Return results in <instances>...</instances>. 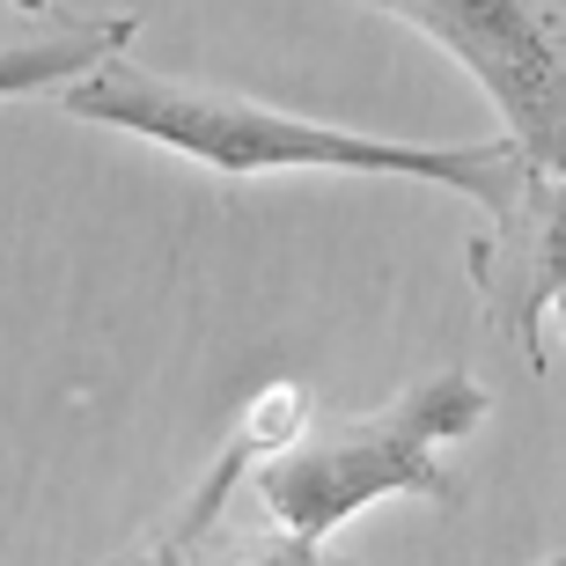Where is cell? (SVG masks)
Wrapping results in <instances>:
<instances>
[{
	"label": "cell",
	"mask_w": 566,
	"mask_h": 566,
	"mask_svg": "<svg viewBox=\"0 0 566 566\" xmlns=\"http://www.w3.org/2000/svg\"><path fill=\"white\" fill-rule=\"evenodd\" d=\"M493 412L479 376L463 368H441L420 376L398 405L382 412H354V420H316L280 449V457L258 463V507L273 515L287 537L302 545H324L354 523L368 501H390V493H412V501H457V485L441 471V449L463 434H479V420Z\"/></svg>",
	"instance_id": "obj_2"
},
{
	"label": "cell",
	"mask_w": 566,
	"mask_h": 566,
	"mask_svg": "<svg viewBox=\"0 0 566 566\" xmlns=\"http://www.w3.org/2000/svg\"><path fill=\"white\" fill-rule=\"evenodd\" d=\"M133 38H140V15H44L38 30L0 44V96H30V88L66 96L74 82L126 60Z\"/></svg>",
	"instance_id": "obj_6"
},
{
	"label": "cell",
	"mask_w": 566,
	"mask_h": 566,
	"mask_svg": "<svg viewBox=\"0 0 566 566\" xmlns=\"http://www.w3.org/2000/svg\"><path fill=\"white\" fill-rule=\"evenodd\" d=\"M537 566H566V552H559V559H537Z\"/></svg>",
	"instance_id": "obj_8"
},
{
	"label": "cell",
	"mask_w": 566,
	"mask_h": 566,
	"mask_svg": "<svg viewBox=\"0 0 566 566\" xmlns=\"http://www.w3.org/2000/svg\"><path fill=\"white\" fill-rule=\"evenodd\" d=\"M74 118L133 140H155L185 163H207L213 177H280V169H346V177H420L479 199L501 213L530 169L507 140L485 147H420V140H376L354 126H324V118H294L235 88H199V82H163L133 60H111L60 96Z\"/></svg>",
	"instance_id": "obj_1"
},
{
	"label": "cell",
	"mask_w": 566,
	"mask_h": 566,
	"mask_svg": "<svg viewBox=\"0 0 566 566\" xmlns=\"http://www.w3.org/2000/svg\"><path fill=\"white\" fill-rule=\"evenodd\" d=\"M310 427V398H302V382H273V390H258L251 405H243V420H235V434L221 441V457L191 479V493L177 507H169L163 523L147 530V545H163V552H191V545H207L213 530H221V507H229L235 485H251L258 479V463L280 457L294 434Z\"/></svg>",
	"instance_id": "obj_5"
},
{
	"label": "cell",
	"mask_w": 566,
	"mask_h": 566,
	"mask_svg": "<svg viewBox=\"0 0 566 566\" xmlns=\"http://www.w3.org/2000/svg\"><path fill=\"white\" fill-rule=\"evenodd\" d=\"M390 15L434 38L493 96L507 147L537 177H566V8L523 0H398Z\"/></svg>",
	"instance_id": "obj_3"
},
{
	"label": "cell",
	"mask_w": 566,
	"mask_h": 566,
	"mask_svg": "<svg viewBox=\"0 0 566 566\" xmlns=\"http://www.w3.org/2000/svg\"><path fill=\"white\" fill-rule=\"evenodd\" d=\"M471 287H479L493 332L515 338L530 368H552L545 354V316L566 324V177L530 169L515 199L493 213V229L463 251Z\"/></svg>",
	"instance_id": "obj_4"
},
{
	"label": "cell",
	"mask_w": 566,
	"mask_h": 566,
	"mask_svg": "<svg viewBox=\"0 0 566 566\" xmlns=\"http://www.w3.org/2000/svg\"><path fill=\"white\" fill-rule=\"evenodd\" d=\"M104 566H338L324 545H302V537H287V530H243V523H221L207 537V545H191V552H163V545H133L118 552V559Z\"/></svg>",
	"instance_id": "obj_7"
}]
</instances>
